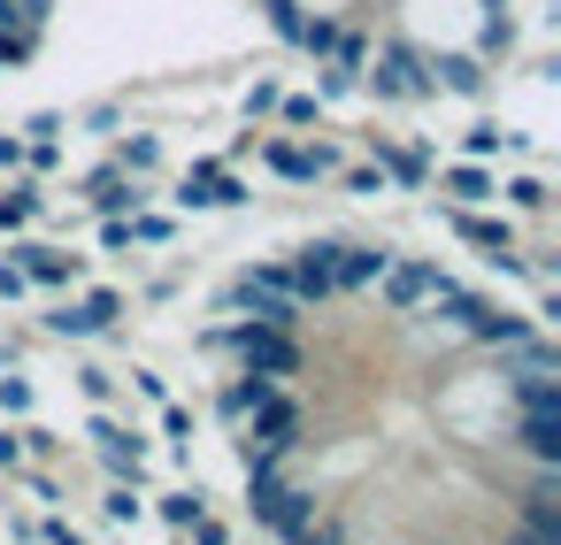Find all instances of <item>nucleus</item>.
Masks as SVG:
<instances>
[{"mask_svg": "<svg viewBox=\"0 0 561 545\" xmlns=\"http://www.w3.org/2000/svg\"><path fill=\"white\" fill-rule=\"evenodd\" d=\"M247 514L285 545L293 530H308V522L323 514V499H316L308 484H293V476H285V461H247Z\"/></svg>", "mask_w": 561, "mask_h": 545, "instance_id": "obj_1", "label": "nucleus"}, {"mask_svg": "<svg viewBox=\"0 0 561 545\" xmlns=\"http://www.w3.org/2000/svg\"><path fill=\"white\" fill-rule=\"evenodd\" d=\"M201 346H224V353H239V369H254V376H277V384H293V376H308V353H300V338L293 331H270V323H216V331H201Z\"/></svg>", "mask_w": 561, "mask_h": 545, "instance_id": "obj_2", "label": "nucleus"}, {"mask_svg": "<svg viewBox=\"0 0 561 545\" xmlns=\"http://www.w3.org/2000/svg\"><path fill=\"white\" fill-rule=\"evenodd\" d=\"M362 93H377V101H438V70H431V55L415 39H385L362 62Z\"/></svg>", "mask_w": 561, "mask_h": 545, "instance_id": "obj_3", "label": "nucleus"}, {"mask_svg": "<svg viewBox=\"0 0 561 545\" xmlns=\"http://www.w3.org/2000/svg\"><path fill=\"white\" fill-rule=\"evenodd\" d=\"M446 285H454V277H446L438 262L392 254V262H385V277H377L369 292H377V308H385V315H423V308H431V300H438Z\"/></svg>", "mask_w": 561, "mask_h": 545, "instance_id": "obj_4", "label": "nucleus"}, {"mask_svg": "<svg viewBox=\"0 0 561 545\" xmlns=\"http://www.w3.org/2000/svg\"><path fill=\"white\" fill-rule=\"evenodd\" d=\"M116 315H124V292L93 285V292H78V300H62V308L47 315V338H108Z\"/></svg>", "mask_w": 561, "mask_h": 545, "instance_id": "obj_5", "label": "nucleus"}, {"mask_svg": "<svg viewBox=\"0 0 561 545\" xmlns=\"http://www.w3.org/2000/svg\"><path fill=\"white\" fill-rule=\"evenodd\" d=\"M515 530H530V537L561 545V468H538V476L515 491Z\"/></svg>", "mask_w": 561, "mask_h": 545, "instance_id": "obj_6", "label": "nucleus"}, {"mask_svg": "<svg viewBox=\"0 0 561 545\" xmlns=\"http://www.w3.org/2000/svg\"><path fill=\"white\" fill-rule=\"evenodd\" d=\"M262 162H270L285 185H323V177H339V147H293V139H262Z\"/></svg>", "mask_w": 561, "mask_h": 545, "instance_id": "obj_7", "label": "nucleus"}, {"mask_svg": "<svg viewBox=\"0 0 561 545\" xmlns=\"http://www.w3.org/2000/svg\"><path fill=\"white\" fill-rule=\"evenodd\" d=\"M178 208H247V185L231 177V162H193L178 177Z\"/></svg>", "mask_w": 561, "mask_h": 545, "instance_id": "obj_8", "label": "nucleus"}, {"mask_svg": "<svg viewBox=\"0 0 561 545\" xmlns=\"http://www.w3.org/2000/svg\"><path fill=\"white\" fill-rule=\"evenodd\" d=\"M93 453H101V468H108V476H124V484H139V468H147V445H139V430H124L108 407L93 415Z\"/></svg>", "mask_w": 561, "mask_h": 545, "instance_id": "obj_9", "label": "nucleus"}, {"mask_svg": "<svg viewBox=\"0 0 561 545\" xmlns=\"http://www.w3.org/2000/svg\"><path fill=\"white\" fill-rule=\"evenodd\" d=\"M507 445H523L538 468H561V407H515Z\"/></svg>", "mask_w": 561, "mask_h": 545, "instance_id": "obj_10", "label": "nucleus"}, {"mask_svg": "<svg viewBox=\"0 0 561 545\" xmlns=\"http://www.w3.org/2000/svg\"><path fill=\"white\" fill-rule=\"evenodd\" d=\"M16 262H24V277H32V285H47V292H70V285H78V269H85V254L47 246V239H24V246H16Z\"/></svg>", "mask_w": 561, "mask_h": 545, "instance_id": "obj_11", "label": "nucleus"}, {"mask_svg": "<svg viewBox=\"0 0 561 545\" xmlns=\"http://www.w3.org/2000/svg\"><path fill=\"white\" fill-rule=\"evenodd\" d=\"M385 262H392V246H346V239H339V254H331V292H369V285L385 277Z\"/></svg>", "mask_w": 561, "mask_h": 545, "instance_id": "obj_12", "label": "nucleus"}, {"mask_svg": "<svg viewBox=\"0 0 561 545\" xmlns=\"http://www.w3.org/2000/svg\"><path fill=\"white\" fill-rule=\"evenodd\" d=\"M39 39H47V24L24 16L16 0H0V70H24V62L39 55Z\"/></svg>", "mask_w": 561, "mask_h": 545, "instance_id": "obj_13", "label": "nucleus"}, {"mask_svg": "<svg viewBox=\"0 0 561 545\" xmlns=\"http://www.w3.org/2000/svg\"><path fill=\"white\" fill-rule=\"evenodd\" d=\"M438 223L454 231V239H469V246H484V254H500V246H515V223L507 216H477V208H438Z\"/></svg>", "mask_w": 561, "mask_h": 545, "instance_id": "obj_14", "label": "nucleus"}, {"mask_svg": "<svg viewBox=\"0 0 561 545\" xmlns=\"http://www.w3.org/2000/svg\"><path fill=\"white\" fill-rule=\"evenodd\" d=\"M369 147H377L385 185H400V193H423V185H431V154H423V147H400V139H369Z\"/></svg>", "mask_w": 561, "mask_h": 545, "instance_id": "obj_15", "label": "nucleus"}, {"mask_svg": "<svg viewBox=\"0 0 561 545\" xmlns=\"http://www.w3.org/2000/svg\"><path fill=\"white\" fill-rule=\"evenodd\" d=\"M438 193H446L454 208H484V200L500 193V177H492L484 162H446V170H438Z\"/></svg>", "mask_w": 561, "mask_h": 545, "instance_id": "obj_16", "label": "nucleus"}, {"mask_svg": "<svg viewBox=\"0 0 561 545\" xmlns=\"http://www.w3.org/2000/svg\"><path fill=\"white\" fill-rule=\"evenodd\" d=\"M85 200H93L101 216H131L147 193H139V177H131V170H116V162H108V170H93V177H85Z\"/></svg>", "mask_w": 561, "mask_h": 545, "instance_id": "obj_17", "label": "nucleus"}, {"mask_svg": "<svg viewBox=\"0 0 561 545\" xmlns=\"http://www.w3.org/2000/svg\"><path fill=\"white\" fill-rule=\"evenodd\" d=\"M431 70H438V93H454V101H484V85H492V78H484V70H492L484 55H446V62L431 55Z\"/></svg>", "mask_w": 561, "mask_h": 545, "instance_id": "obj_18", "label": "nucleus"}, {"mask_svg": "<svg viewBox=\"0 0 561 545\" xmlns=\"http://www.w3.org/2000/svg\"><path fill=\"white\" fill-rule=\"evenodd\" d=\"M270 392H277V376H254V369H239V384H224V392H216V422H231V430H239V422H247V415H254Z\"/></svg>", "mask_w": 561, "mask_h": 545, "instance_id": "obj_19", "label": "nucleus"}, {"mask_svg": "<svg viewBox=\"0 0 561 545\" xmlns=\"http://www.w3.org/2000/svg\"><path fill=\"white\" fill-rule=\"evenodd\" d=\"M39 208H47L39 177H16L9 193H0V231H32V223H39Z\"/></svg>", "mask_w": 561, "mask_h": 545, "instance_id": "obj_20", "label": "nucleus"}, {"mask_svg": "<svg viewBox=\"0 0 561 545\" xmlns=\"http://www.w3.org/2000/svg\"><path fill=\"white\" fill-rule=\"evenodd\" d=\"M116 170H131V177H154V170H162V139H154V131H124V147H116Z\"/></svg>", "mask_w": 561, "mask_h": 545, "instance_id": "obj_21", "label": "nucleus"}, {"mask_svg": "<svg viewBox=\"0 0 561 545\" xmlns=\"http://www.w3.org/2000/svg\"><path fill=\"white\" fill-rule=\"evenodd\" d=\"M492 200H507V208H523V216H546V200H553V193H546V177H530V170H523V177H507Z\"/></svg>", "mask_w": 561, "mask_h": 545, "instance_id": "obj_22", "label": "nucleus"}, {"mask_svg": "<svg viewBox=\"0 0 561 545\" xmlns=\"http://www.w3.org/2000/svg\"><path fill=\"white\" fill-rule=\"evenodd\" d=\"M362 93V70L354 62H323V78H316V101L331 108V101H354Z\"/></svg>", "mask_w": 561, "mask_h": 545, "instance_id": "obj_23", "label": "nucleus"}, {"mask_svg": "<svg viewBox=\"0 0 561 545\" xmlns=\"http://www.w3.org/2000/svg\"><path fill=\"white\" fill-rule=\"evenodd\" d=\"M193 514H208V491H201V484H178V491H162V522H170V530H185Z\"/></svg>", "mask_w": 561, "mask_h": 545, "instance_id": "obj_24", "label": "nucleus"}, {"mask_svg": "<svg viewBox=\"0 0 561 545\" xmlns=\"http://www.w3.org/2000/svg\"><path fill=\"white\" fill-rule=\"evenodd\" d=\"M124 231H131V246H170V239H178V223H170V216H139V208L124 216Z\"/></svg>", "mask_w": 561, "mask_h": 545, "instance_id": "obj_25", "label": "nucleus"}, {"mask_svg": "<svg viewBox=\"0 0 561 545\" xmlns=\"http://www.w3.org/2000/svg\"><path fill=\"white\" fill-rule=\"evenodd\" d=\"M101 514H108V522H139V491H131L124 476H108V499H101Z\"/></svg>", "mask_w": 561, "mask_h": 545, "instance_id": "obj_26", "label": "nucleus"}, {"mask_svg": "<svg viewBox=\"0 0 561 545\" xmlns=\"http://www.w3.org/2000/svg\"><path fill=\"white\" fill-rule=\"evenodd\" d=\"M461 154H469V162H492V154H507V131H492V124H477V131L461 139Z\"/></svg>", "mask_w": 561, "mask_h": 545, "instance_id": "obj_27", "label": "nucleus"}, {"mask_svg": "<svg viewBox=\"0 0 561 545\" xmlns=\"http://www.w3.org/2000/svg\"><path fill=\"white\" fill-rule=\"evenodd\" d=\"M262 116H277V78H254L247 85V124H262Z\"/></svg>", "mask_w": 561, "mask_h": 545, "instance_id": "obj_28", "label": "nucleus"}, {"mask_svg": "<svg viewBox=\"0 0 561 545\" xmlns=\"http://www.w3.org/2000/svg\"><path fill=\"white\" fill-rule=\"evenodd\" d=\"M277 116H285V124H316L323 101H316V93H277Z\"/></svg>", "mask_w": 561, "mask_h": 545, "instance_id": "obj_29", "label": "nucleus"}, {"mask_svg": "<svg viewBox=\"0 0 561 545\" xmlns=\"http://www.w3.org/2000/svg\"><path fill=\"white\" fill-rule=\"evenodd\" d=\"M78 392H85L93 407H108V399H116V369H78Z\"/></svg>", "mask_w": 561, "mask_h": 545, "instance_id": "obj_30", "label": "nucleus"}, {"mask_svg": "<svg viewBox=\"0 0 561 545\" xmlns=\"http://www.w3.org/2000/svg\"><path fill=\"white\" fill-rule=\"evenodd\" d=\"M162 438H170V445H193V407L162 399Z\"/></svg>", "mask_w": 561, "mask_h": 545, "instance_id": "obj_31", "label": "nucleus"}, {"mask_svg": "<svg viewBox=\"0 0 561 545\" xmlns=\"http://www.w3.org/2000/svg\"><path fill=\"white\" fill-rule=\"evenodd\" d=\"M24 407H32V376L9 369V376H0V415H24Z\"/></svg>", "mask_w": 561, "mask_h": 545, "instance_id": "obj_32", "label": "nucleus"}, {"mask_svg": "<svg viewBox=\"0 0 561 545\" xmlns=\"http://www.w3.org/2000/svg\"><path fill=\"white\" fill-rule=\"evenodd\" d=\"M346 193L377 200V193H392V185H385V170H377V162H362V170H346Z\"/></svg>", "mask_w": 561, "mask_h": 545, "instance_id": "obj_33", "label": "nucleus"}, {"mask_svg": "<svg viewBox=\"0 0 561 545\" xmlns=\"http://www.w3.org/2000/svg\"><path fill=\"white\" fill-rule=\"evenodd\" d=\"M285 545H346V537H339V522H331V514H316V522H308V530H293Z\"/></svg>", "mask_w": 561, "mask_h": 545, "instance_id": "obj_34", "label": "nucleus"}, {"mask_svg": "<svg viewBox=\"0 0 561 545\" xmlns=\"http://www.w3.org/2000/svg\"><path fill=\"white\" fill-rule=\"evenodd\" d=\"M24 461H32V453H24V430H16V422H0V468H9V476H16Z\"/></svg>", "mask_w": 561, "mask_h": 545, "instance_id": "obj_35", "label": "nucleus"}, {"mask_svg": "<svg viewBox=\"0 0 561 545\" xmlns=\"http://www.w3.org/2000/svg\"><path fill=\"white\" fill-rule=\"evenodd\" d=\"M39 537H47V545H85V530H78L70 514H47V522H39Z\"/></svg>", "mask_w": 561, "mask_h": 545, "instance_id": "obj_36", "label": "nucleus"}, {"mask_svg": "<svg viewBox=\"0 0 561 545\" xmlns=\"http://www.w3.org/2000/svg\"><path fill=\"white\" fill-rule=\"evenodd\" d=\"M32 292V277H24V262L9 254V262H0V300H24Z\"/></svg>", "mask_w": 561, "mask_h": 545, "instance_id": "obj_37", "label": "nucleus"}, {"mask_svg": "<svg viewBox=\"0 0 561 545\" xmlns=\"http://www.w3.org/2000/svg\"><path fill=\"white\" fill-rule=\"evenodd\" d=\"M62 131H70V124H62V108H39V116L24 124V139H62Z\"/></svg>", "mask_w": 561, "mask_h": 545, "instance_id": "obj_38", "label": "nucleus"}, {"mask_svg": "<svg viewBox=\"0 0 561 545\" xmlns=\"http://www.w3.org/2000/svg\"><path fill=\"white\" fill-rule=\"evenodd\" d=\"M85 124H93V131H116V124H124V108H116V101H101V108H85Z\"/></svg>", "mask_w": 561, "mask_h": 545, "instance_id": "obj_39", "label": "nucleus"}, {"mask_svg": "<svg viewBox=\"0 0 561 545\" xmlns=\"http://www.w3.org/2000/svg\"><path fill=\"white\" fill-rule=\"evenodd\" d=\"M101 246H108V254H124V246H131V231H124V216H108V223H101Z\"/></svg>", "mask_w": 561, "mask_h": 545, "instance_id": "obj_40", "label": "nucleus"}, {"mask_svg": "<svg viewBox=\"0 0 561 545\" xmlns=\"http://www.w3.org/2000/svg\"><path fill=\"white\" fill-rule=\"evenodd\" d=\"M507 545H546V537H530V530H515V537H507Z\"/></svg>", "mask_w": 561, "mask_h": 545, "instance_id": "obj_41", "label": "nucleus"}, {"mask_svg": "<svg viewBox=\"0 0 561 545\" xmlns=\"http://www.w3.org/2000/svg\"><path fill=\"white\" fill-rule=\"evenodd\" d=\"M0 78H9V70H0Z\"/></svg>", "mask_w": 561, "mask_h": 545, "instance_id": "obj_42", "label": "nucleus"}]
</instances>
